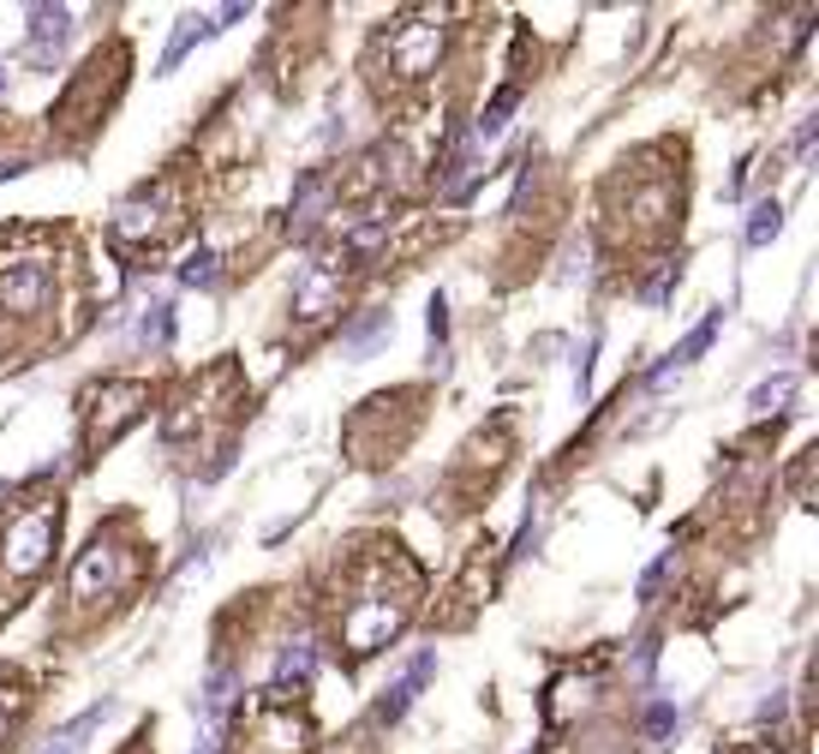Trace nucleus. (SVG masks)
Instances as JSON below:
<instances>
[{
  "label": "nucleus",
  "mask_w": 819,
  "mask_h": 754,
  "mask_svg": "<svg viewBox=\"0 0 819 754\" xmlns=\"http://www.w3.org/2000/svg\"><path fill=\"white\" fill-rule=\"evenodd\" d=\"M419 599V569L401 557V545H377L371 557H353L336 599V635L353 659H371L401 635Z\"/></svg>",
  "instance_id": "f257e3e1"
},
{
  "label": "nucleus",
  "mask_w": 819,
  "mask_h": 754,
  "mask_svg": "<svg viewBox=\"0 0 819 754\" xmlns=\"http://www.w3.org/2000/svg\"><path fill=\"white\" fill-rule=\"evenodd\" d=\"M55 533H60V497H31L7 515V533H0V581L24 587L36 581L55 552Z\"/></svg>",
  "instance_id": "f03ea898"
},
{
  "label": "nucleus",
  "mask_w": 819,
  "mask_h": 754,
  "mask_svg": "<svg viewBox=\"0 0 819 754\" xmlns=\"http://www.w3.org/2000/svg\"><path fill=\"white\" fill-rule=\"evenodd\" d=\"M437 55H443V19L437 12H401V19H389V31L377 36L371 67H389L395 84H419V79L437 72Z\"/></svg>",
  "instance_id": "7ed1b4c3"
},
{
  "label": "nucleus",
  "mask_w": 819,
  "mask_h": 754,
  "mask_svg": "<svg viewBox=\"0 0 819 754\" xmlns=\"http://www.w3.org/2000/svg\"><path fill=\"white\" fill-rule=\"evenodd\" d=\"M312 743V724L305 712L288 700V688H264L258 707L246 712V731H239V754H305Z\"/></svg>",
  "instance_id": "20e7f679"
},
{
  "label": "nucleus",
  "mask_w": 819,
  "mask_h": 754,
  "mask_svg": "<svg viewBox=\"0 0 819 754\" xmlns=\"http://www.w3.org/2000/svg\"><path fill=\"white\" fill-rule=\"evenodd\" d=\"M138 575V552L132 545H120L114 533H96L91 545L79 552V564H72V599L79 605H96V599H114L126 593Z\"/></svg>",
  "instance_id": "39448f33"
},
{
  "label": "nucleus",
  "mask_w": 819,
  "mask_h": 754,
  "mask_svg": "<svg viewBox=\"0 0 819 754\" xmlns=\"http://www.w3.org/2000/svg\"><path fill=\"white\" fill-rule=\"evenodd\" d=\"M174 228H180V186L174 181L144 186L138 198L120 204V216H114V234L132 240V246H162Z\"/></svg>",
  "instance_id": "423d86ee"
},
{
  "label": "nucleus",
  "mask_w": 819,
  "mask_h": 754,
  "mask_svg": "<svg viewBox=\"0 0 819 754\" xmlns=\"http://www.w3.org/2000/svg\"><path fill=\"white\" fill-rule=\"evenodd\" d=\"M144 407H150L144 383H102V390H91V407H84V450L91 455L108 450L132 419H144Z\"/></svg>",
  "instance_id": "0eeeda50"
},
{
  "label": "nucleus",
  "mask_w": 819,
  "mask_h": 754,
  "mask_svg": "<svg viewBox=\"0 0 819 754\" xmlns=\"http://www.w3.org/2000/svg\"><path fill=\"white\" fill-rule=\"evenodd\" d=\"M55 300V258L48 252H24V258L0 264V312L7 317H36Z\"/></svg>",
  "instance_id": "6e6552de"
},
{
  "label": "nucleus",
  "mask_w": 819,
  "mask_h": 754,
  "mask_svg": "<svg viewBox=\"0 0 819 754\" xmlns=\"http://www.w3.org/2000/svg\"><path fill=\"white\" fill-rule=\"evenodd\" d=\"M348 270H353V258L341 246H329V252H317L312 264H305V276H300V288H293V312L305 317V324H317V317H329L341 305V282H348Z\"/></svg>",
  "instance_id": "1a4fd4ad"
},
{
  "label": "nucleus",
  "mask_w": 819,
  "mask_h": 754,
  "mask_svg": "<svg viewBox=\"0 0 819 754\" xmlns=\"http://www.w3.org/2000/svg\"><path fill=\"white\" fill-rule=\"evenodd\" d=\"M431 664H437L431 653H419V659H413V671H407L401 683H395L389 695L377 700V724H395V719H401L407 707H413V695H419V683H425V676H431Z\"/></svg>",
  "instance_id": "9d476101"
},
{
  "label": "nucleus",
  "mask_w": 819,
  "mask_h": 754,
  "mask_svg": "<svg viewBox=\"0 0 819 754\" xmlns=\"http://www.w3.org/2000/svg\"><path fill=\"white\" fill-rule=\"evenodd\" d=\"M718 324H724V312H712V317H706V324H700V329H688V341H682V348H676L670 360L658 366V372H652V383H670L676 372H682V366H694L700 353L712 348V336H718Z\"/></svg>",
  "instance_id": "9b49d317"
},
{
  "label": "nucleus",
  "mask_w": 819,
  "mask_h": 754,
  "mask_svg": "<svg viewBox=\"0 0 819 754\" xmlns=\"http://www.w3.org/2000/svg\"><path fill=\"white\" fill-rule=\"evenodd\" d=\"M102 719H108V700H96V707L91 712H79V719H72V724H60V731L55 736H48V743L43 749H36V754H79V743H84V736H91L96 731V724Z\"/></svg>",
  "instance_id": "f8f14e48"
},
{
  "label": "nucleus",
  "mask_w": 819,
  "mask_h": 754,
  "mask_svg": "<svg viewBox=\"0 0 819 754\" xmlns=\"http://www.w3.org/2000/svg\"><path fill=\"white\" fill-rule=\"evenodd\" d=\"M515 102H520V91H515V84H503V91H496L491 102H484V114H479V120H472V132H479V138H496V132L508 126V114H515Z\"/></svg>",
  "instance_id": "ddd939ff"
},
{
  "label": "nucleus",
  "mask_w": 819,
  "mask_h": 754,
  "mask_svg": "<svg viewBox=\"0 0 819 754\" xmlns=\"http://www.w3.org/2000/svg\"><path fill=\"white\" fill-rule=\"evenodd\" d=\"M210 31H215V24L198 19V12H191V19H180V31H174V43H168V55H162V67H180V55H186L191 43H203Z\"/></svg>",
  "instance_id": "4468645a"
},
{
  "label": "nucleus",
  "mask_w": 819,
  "mask_h": 754,
  "mask_svg": "<svg viewBox=\"0 0 819 754\" xmlns=\"http://www.w3.org/2000/svg\"><path fill=\"white\" fill-rule=\"evenodd\" d=\"M312 664H317L312 641H288V647H281V664H276V676H281V683H288V676H293V683H305V676H312Z\"/></svg>",
  "instance_id": "2eb2a0df"
},
{
  "label": "nucleus",
  "mask_w": 819,
  "mask_h": 754,
  "mask_svg": "<svg viewBox=\"0 0 819 754\" xmlns=\"http://www.w3.org/2000/svg\"><path fill=\"white\" fill-rule=\"evenodd\" d=\"M777 222H784V210H777V198L753 204V216H748V246H765V240L777 234Z\"/></svg>",
  "instance_id": "dca6fc26"
},
{
  "label": "nucleus",
  "mask_w": 819,
  "mask_h": 754,
  "mask_svg": "<svg viewBox=\"0 0 819 754\" xmlns=\"http://www.w3.org/2000/svg\"><path fill=\"white\" fill-rule=\"evenodd\" d=\"M215 264H222L215 252H191V258L180 264V282H186V288H215V276H222Z\"/></svg>",
  "instance_id": "f3484780"
},
{
  "label": "nucleus",
  "mask_w": 819,
  "mask_h": 754,
  "mask_svg": "<svg viewBox=\"0 0 819 754\" xmlns=\"http://www.w3.org/2000/svg\"><path fill=\"white\" fill-rule=\"evenodd\" d=\"M67 12H36V55H48V48L67 43Z\"/></svg>",
  "instance_id": "a211bd4d"
},
{
  "label": "nucleus",
  "mask_w": 819,
  "mask_h": 754,
  "mask_svg": "<svg viewBox=\"0 0 819 754\" xmlns=\"http://www.w3.org/2000/svg\"><path fill=\"white\" fill-rule=\"evenodd\" d=\"M796 395V378H772L753 390V414H777V402H789Z\"/></svg>",
  "instance_id": "6ab92c4d"
},
{
  "label": "nucleus",
  "mask_w": 819,
  "mask_h": 754,
  "mask_svg": "<svg viewBox=\"0 0 819 754\" xmlns=\"http://www.w3.org/2000/svg\"><path fill=\"white\" fill-rule=\"evenodd\" d=\"M227 683H234V676H227V671H215L210 676V688H203V719H222V712H227Z\"/></svg>",
  "instance_id": "aec40b11"
},
{
  "label": "nucleus",
  "mask_w": 819,
  "mask_h": 754,
  "mask_svg": "<svg viewBox=\"0 0 819 754\" xmlns=\"http://www.w3.org/2000/svg\"><path fill=\"white\" fill-rule=\"evenodd\" d=\"M24 712V688L19 683H0V743H7V731H12V719Z\"/></svg>",
  "instance_id": "412c9836"
},
{
  "label": "nucleus",
  "mask_w": 819,
  "mask_h": 754,
  "mask_svg": "<svg viewBox=\"0 0 819 754\" xmlns=\"http://www.w3.org/2000/svg\"><path fill=\"white\" fill-rule=\"evenodd\" d=\"M168 329H174L168 305H150V317L138 324V336H144V341H156V348H162V341H168Z\"/></svg>",
  "instance_id": "4be33fe9"
},
{
  "label": "nucleus",
  "mask_w": 819,
  "mask_h": 754,
  "mask_svg": "<svg viewBox=\"0 0 819 754\" xmlns=\"http://www.w3.org/2000/svg\"><path fill=\"white\" fill-rule=\"evenodd\" d=\"M383 324H389V312H371V317H360V324H353V329H348V348H365V341H371V336H377V329H383Z\"/></svg>",
  "instance_id": "5701e85b"
},
{
  "label": "nucleus",
  "mask_w": 819,
  "mask_h": 754,
  "mask_svg": "<svg viewBox=\"0 0 819 754\" xmlns=\"http://www.w3.org/2000/svg\"><path fill=\"white\" fill-rule=\"evenodd\" d=\"M646 731H652V736H670V731H676V707H664V700H658V707L646 712Z\"/></svg>",
  "instance_id": "b1692460"
},
{
  "label": "nucleus",
  "mask_w": 819,
  "mask_h": 754,
  "mask_svg": "<svg viewBox=\"0 0 819 754\" xmlns=\"http://www.w3.org/2000/svg\"><path fill=\"white\" fill-rule=\"evenodd\" d=\"M670 282H676V264H658V276H652L640 293H646V300H664V293H670Z\"/></svg>",
  "instance_id": "393cba45"
},
{
  "label": "nucleus",
  "mask_w": 819,
  "mask_h": 754,
  "mask_svg": "<svg viewBox=\"0 0 819 754\" xmlns=\"http://www.w3.org/2000/svg\"><path fill=\"white\" fill-rule=\"evenodd\" d=\"M443 336H449V305L431 300V341H443Z\"/></svg>",
  "instance_id": "a878e982"
},
{
  "label": "nucleus",
  "mask_w": 819,
  "mask_h": 754,
  "mask_svg": "<svg viewBox=\"0 0 819 754\" xmlns=\"http://www.w3.org/2000/svg\"><path fill=\"white\" fill-rule=\"evenodd\" d=\"M664 575H670V557H658V564L646 569V581H640V593L652 599V593H658V581H664Z\"/></svg>",
  "instance_id": "bb28decb"
},
{
  "label": "nucleus",
  "mask_w": 819,
  "mask_h": 754,
  "mask_svg": "<svg viewBox=\"0 0 819 754\" xmlns=\"http://www.w3.org/2000/svg\"><path fill=\"white\" fill-rule=\"evenodd\" d=\"M741 754H772V749H741Z\"/></svg>",
  "instance_id": "cd10ccee"
},
{
  "label": "nucleus",
  "mask_w": 819,
  "mask_h": 754,
  "mask_svg": "<svg viewBox=\"0 0 819 754\" xmlns=\"http://www.w3.org/2000/svg\"><path fill=\"white\" fill-rule=\"evenodd\" d=\"M0 91H7V72H0Z\"/></svg>",
  "instance_id": "c85d7f7f"
}]
</instances>
